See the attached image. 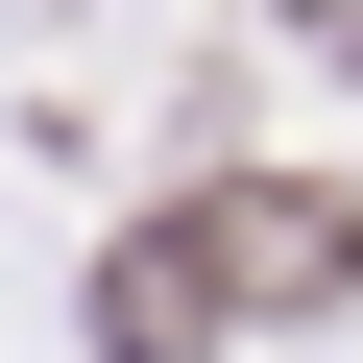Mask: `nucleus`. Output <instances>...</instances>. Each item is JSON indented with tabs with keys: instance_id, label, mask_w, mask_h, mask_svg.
I'll return each mask as SVG.
<instances>
[{
	"instance_id": "obj_1",
	"label": "nucleus",
	"mask_w": 363,
	"mask_h": 363,
	"mask_svg": "<svg viewBox=\"0 0 363 363\" xmlns=\"http://www.w3.org/2000/svg\"><path fill=\"white\" fill-rule=\"evenodd\" d=\"M218 291H242V267H218V218L121 242V267H97V363H194V339H218Z\"/></svg>"
},
{
	"instance_id": "obj_2",
	"label": "nucleus",
	"mask_w": 363,
	"mask_h": 363,
	"mask_svg": "<svg viewBox=\"0 0 363 363\" xmlns=\"http://www.w3.org/2000/svg\"><path fill=\"white\" fill-rule=\"evenodd\" d=\"M218 267H242L267 315H315V291L363 267V218H339V194H218Z\"/></svg>"
}]
</instances>
